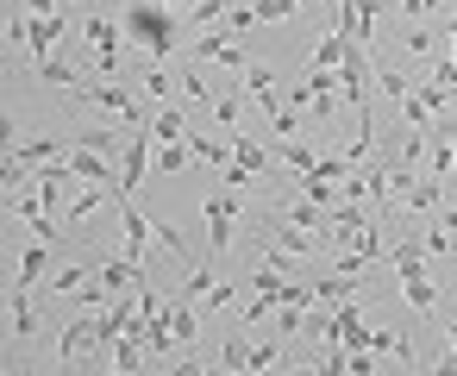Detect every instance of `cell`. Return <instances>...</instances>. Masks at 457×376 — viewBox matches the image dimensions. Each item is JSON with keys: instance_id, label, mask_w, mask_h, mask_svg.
Returning a JSON list of instances; mask_svg holds the SVG:
<instances>
[{"instance_id": "cell-13", "label": "cell", "mask_w": 457, "mask_h": 376, "mask_svg": "<svg viewBox=\"0 0 457 376\" xmlns=\"http://www.w3.org/2000/svg\"><path fill=\"white\" fill-rule=\"evenodd\" d=\"M101 263H107V257H82V263H63V270H51V295H63V301H70V295H82V288L101 276Z\"/></svg>"}, {"instance_id": "cell-15", "label": "cell", "mask_w": 457, "mask_h": 376, "mask_svg": "<svg viewBox=\"0 0 457 376\" xmlns=\"http://www.w3.org/2000/svg\"><path fill=\"white\" fill-rule=\"evenodd\" d=\"M176 88H182L188 101H201V107H213V101H220V88H213V76H207V63H195V57H188V63L176 70Z\"/></svg>"}, {"instance_id": "cell-5", "label": "cell", "mask_w": 457, "mask_h": 376, "mask_svg": "<svg viewBox=\"0 0 457 376\" xmlns=\"http://www.w3.org/2000/svg\"><path fill=\"white\" fill-rule=\"evenodd\" d=\"M201 213H207V263H220V251H226L232 232H238V188H213Z\"/></svg>"}, {"instance_id": "cell-9", "label": "cell", "mask_w": 457, "mask_h": 376, "mask_svg": "<svg viewBox=\"0 0 457 376\" xmlns=\"http://www.w3.org/2000/svg\"><path fill=\"white\" fill-rule=\"evenodd\" d=\"M145 170H151V132H132L126 157H120V201H132L145 188Z\"/></svg>"}, {"instance_id": "cell-19", "label": "cell", "mask_w": 457, "mask_h": 376, "mask_svg": "<svg viewBox=\"0 0 457 376\" xmlns=\"http://www.w3.org/2000/svg\"><path fill=\"white\" fill-rule=\"evenodd\" d=\"M7 307H13V332L20 338H38V307H32V288H7Z\"/></svg>"}, {"instance_id": "cell-17", "label": "cell", "mask_w": 457, "mask_h": 376, "mask_svg": "<svg viewBox=\"0 0 457 376\" xmlns=\"http://www.w3.org/2000/svg\"><path fill=\"white\" fill-rule=\"evenodd\" d=\"M45 276H51V245H45V238H32V245L20 251V276H13V282H20V288H38Z\"/></svg>"}, {"instance_id": "cell-23", "label": "cell", "mask_w": 457, "mask_h": 376, "mask_svg": "<svg viewBox=\"0 0 457 376\" xmlns=\"http://www.w3.org/2000/svg\"><path fill=\"white\" fill-rule=\"evenodd\" d=\"M138 88H151V95H157V101H163V95H170V88H176V76H170V70H163V63H151V70H145V82H138Z\"/></svg>"}, {"instance_id": "cell-21", "label": "cell", "mask_w": 457, "mask_h": 376, "mask_svg": "<svg viewBox=\"0 0 457 376\" xmlns=\"http://www.w3.org/2000/svg\"><path fill=\"white\" fill-rule=\"evenodd\" d=\"M213 363L220 370H232V376H251V338H220V351H213Z\"/></svg>"}, {"instance_id": "cell-30", "label": "cell", "mask_w": 457, "mask_h": 376, "mask_svg": "<svg viewBox=\"0 0 457 376\" xmlns=\"http://www.w3.org/2000/svg\"><path fill=\"white\" fill-rule=\"evenodd\" d=\"M0 63H7V51H0Z\"/></svg>"}, {"instance_id": "cell-2", "label": "cell", "mask_w": 457, "mask_h": 376, "mask_svg": "<svg viewBox=\"0 0 457 376\" xmlns=\"http://www.w3.org/2000/svg\"><path fill=\"white\" fill-rule=\"evenodd\" d=\"M388 263H395V276H401V295H407L420 313H438V282L426 276V238H420V232L395 238V245H388Z\"/></svg>"}, {"instance_id": "cell-4", "label": "cell", "mask_w": 457, "mask_h": 376, "mask_svg": "<svg viewBox=\"0 0 457 376\" xmlns=\"http://www.w3.org/2000/svg\"><path fill=\"white\" fill-rule=\"evenodd\" d=\"M76 101L101 107V113H107V120H120L126 132H151V107H145L132 88H113V82H82V88H76Z\"/></svg>"}, {"instance_id": "cell-24", "label": "cell", "mask_w": 457, "mask_h": 376, "mask_svg": "<svg viewBox=\"0 0 457 376\" xmlns=\"http://www.w3.org/2000/svg\"><path fill=\"white\" fill-rule=\"evenodd\" d=\"M188 157H195L188 145H163V151H157V170H163V176H176V170H182Z\"/></svg>"}, {"instance_id": "cell-11", "label": "cell", "mask_w": 457, "mask_h": 376, "mask_svg": "<svg viewBox=\"0 0 457 376\" xmlns=\"http://www.w3.org/2000/svg\"><path fill=\"white\" fill-rule=\"evenodd\" d=\"M88 351H101V313H82V320H70L63 332H57V357L70 363V357H88Z\"/></svg>"}, {"instance_id": "cell-14", "label": "cell", "mask_w": 457, "mask_h": 376, "mask_svg": "<svg viewBox=\"0 0 457 376\" xmlns=\"http://www.w3.org/2000/svg\"><path fill=\"white\" fill-rule=\"evenodd\" d=\"M245 95H251V101H257V107L270 113V120H276V113L288 107V101L276 95V70H263V63H251V70H245Z\"/></svg>"}, {"instance_id": "cell-18", "label": "cell", "mask_w": 457, "mask_h": 376, "mask_svg": "<svg viewBox=\"0 0 457 376\" xmlns=\"http://www.w3.org/2000/svg\"><path fill=\"white\" fill-rule=\"evenodd\" d=\"M357 282H363V276L332 270V276H320V282H313V301H320V307H345V301H357Z\"/></svg>"}, {"instance_id": "cell-12", "label": "cell", "mask_w": 457, "mask_h": 376, "mask_svg": "<svg viewBox=\"0 0 457 376\" xmlns=\"http://www.w3.org/2000/svg\"><path fill=\"white\" fill-rule=\"evenodd\" d=\"M195 63H226V70H238V76L251 70V57H245V45H238V38H226L220 26H213V32H207V38L195 45Z\"/></svg>"}, {"instance_id": "cell-26", "label": "cell", "mask_w": 457, "mask_h": 376, "mask_svg": "<svg viewBox=\"0 0 457 376\" xmlns=\"http://www.w3.org/2000/svg\"><path fill=\"white\" fill-rule=\"evenodd\" d=\"M445 345H451V357H457V307L445 313Z\"/></svg>"}, {"instance_id": "cell-1", "label": "cell", "mask_w": 457, "mask_h": 376, "mask_svg": "<svg viewBox=\"0 0 457 376\" xmlns=\"http://www.w3.org/2000/svg\"><path fill=\"white\" fill-rule=\"evenodd\" d=\"M120 26H126V38H132V45H145V51H151V63H163V57L182 45V13L151 7V0H132Z\"/></svg>"}, {"instance_id": "cell-16", "label": "cell", "mask_w": 457, "mask_h": 376, "mask_svg": "<svg viewBox=\"0 0 457 376\" xmlns=\"http://www.w3.org/2000/svg\"><path fill=\"white\" fill-rule=\"evenodd\" d=\"M63 157H70L76 182H113V157H101V151H88V145H70Z\"/></svg>"}, {"instance_id": "cell-27", "label": "cell", "mask_w": 457, "mask_h": 376, "mask_svg": "<svg viewBox=\"0 0 457 376\" xmlns=\"http://www.w3.org/2000/svg\"><path fill=\"white\" fill-rule=\"evenodd\" d=\"M276 376H320V363H313V370H307V363H282Z\"/></svg>"}, {"instance_id": "cell-3", "label": "cell", "mask_w": 457, "mask_h": 376, "mask_svg": "<svg viewBox=\"0 0 457 376\" xmlns=\"http://www.w3.org/2000/svg\"><path fill=\"white\" fill-rule=\"evenodd\" d=\"M76 138H57V132H45V138H20L7 157H0V188H26L45 163H57L63 151H70Z\"/></svg>"}, {"instance_id": "cell-8", "label": "cell", "mask_w": 457, "mask_h": 376, "mask_svg": "<svg viewBox=\"0 0 457 376\" xmlns=\"http://www.w3.org/2000/svg\"><path fill=\"white\" fill-rule=\"evenodd\" d=\"M7 213H13V220H26V226H32V232H38V238L51 245V251L63 245V232H57V220H51V207H45V201H38L32 188H20V195H7Z\"/></svg>"}, {"instance_id": "cell-28", "label": "cell", "mask_w": 457, "mask_h": 376, "mask_svg": "<svg viewBox=\"0 0 457 376\" xmlns=\"http://www.w3.org/2000/svg\"><path fill=\"white\" fill-rule=\"evenodd\" d=\"M0 251H7V232H0Z\"/></svg>"}, {"instance_id": "cell-6", "label": "cell", "mask_w": 457, "mask_h": 376, "mask_svg": "<svg viewBox=\"0 0 457 376\" xmlns=\"http://www.w3.org/2000/svg\"><path fill=\"white\" fill-rule=\"evenodd\" d=\"M82 38H88V51H95V63L113 76L120 70V45H126V26L120 20H107V13H88L82 20Z\"/></svg>"}, {"instance_id": "cell-25", "label": "cell", "mask_w": 457, "mask_h": 376, "mask_svg": "<svg viewBox=\"0 0 457 376\" xmlns=\"http://www.w3.org/2000/svg\"><path fill=\"white\" fill-rule=\"evenodd\" d=\"M432 7H438V0H401V13H407V20H413V26H420V20H426V13H432Z\"/></svg>"}, {"instance_id": "cell-29", "label": "cell", "mask_w": 457, "mask_h": 376, "mask_svg": "<svg viewBox=\"0 0 457 376\" xmlns=\"http://www.w3.org/2000/svg\"><path fill=\"white\" fill-rule=\"evenodd\" d=\"M63 7H70V0H57V13H63Z\"/></svg>"}, {"instance_id": "cell-7", "label": "cell", "mask_w": 457, "mask_h": 376, "mask_svg": "<svg viewBox=\"0 0 457 376\" xmlns=\"http://www.w3.org/2000/svg\"><path fill=\"white\" fill-rule=\"evenodd\" d=\"M263 170H270L263 145H257V138H245V132H232V163H226V188H251V182H257Z\"/></svg>"}, {"instance_id": "cell-10", "label": "cell", "mask_w": 457, "mask_h": 376, "mask_svg": "<svg viewBox=\"0 0 457 376\" xmlns=\"http://www.w3.org/2000/svg\"><path fill=\"white\" fill-rule=\"evenodd\" d=\"M120 226H126V263H138V270H145V251H151L157 226L145 220V207H138V201H120Z\"/></svg>"}, {"instance_id": "cell-20", "label": "cell", "mask_w": 457, "mask_h": 376, "mask_svg": "<svg viewBox=\"0 0 457 376\" xmlns=\"http://www.w3.org/2000/svg\"><path fill=\"white\" fill-rule=\"evenodd\" d=\"M151 138H157V145H188V120H182L176 107H157V113H151Z\"/></svg>"}, {"instance_id": "cell-22", "label": "cell", "mask_w": 457, "mask_h": 376, "mask_svg": "<svg viewBox=\"0 0 457 376\" xmlns=\"http://www.w3.org/2000/svg\"><path fill=\"white\" fill-rule=\"evenodd\" d=\"M188 151H195L201 163H213V170H226V163H232V138H207V132H188Z\"/></svg>"}]
</instances>
